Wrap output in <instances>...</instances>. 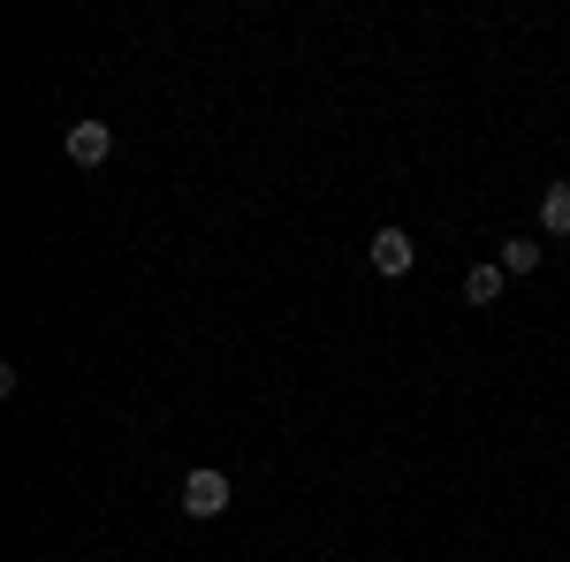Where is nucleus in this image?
Returning a JSON list of instances; mask_svg holds the SVG:
<instances>
[{"label": "nucleus", "instance_id": "1", "mask_svg": "<svg viewBox=\"0 0 570 562\" xmlns=\"http://www.w3.org/2000/svg\"><path fill=\"white\" fill-rule=\"evenodd\" d=\"M183 510H190V517H220V510H228V472L198 464V472L183 479Z\"/></svg>", "mask_w": 570, "mask_h": 562}, {"label": "nucleus", "instance_id": "2", "mask_svg": "<svg viewBox=\"0 0 570 562\" xmlns=\"http://www.w3.org/2000/svg\"><path fill=\"white\" fill-rule=\"evenodd\" d=\"M61 152H69L77 168H107V160H115V130H107V122H69Z\"/></svg>", "mask_w": 570, "mask_h": 562}, {"label": "nucleus", "instance_id": "3", "mask_svg": "<svg viewBox=\"0 0 570 562\" xmlns=\"http://www.w3.org/2000/svg\"><path fill=\"white\" fill-rule=\"evenodd\" d=\"M373 266L381 274H411V228H373Z\"/></svg>", "mask_w": 570, "mask_h": 562}, {"label": "nucleus", "instance_id": "4", "mask_svg": "<svg viewBox=\"0 0 570 562\" xmlns=\"http://www.w3.org/2000/svg\"><path fill=\"white\" fill-rule=\"evenodd\" d=\"M502 282H510L502 259H480L472 274H464V304H494V297H502Z\"/></svg>", "mask_w": 570, "mask_h": 562}, {"label": "nucleus", "instance_id": "5", "mask_svg": "<svg viewBox=\"0 0 570 562\" xmlns=\"http://www.w3.org/2000/svg\"><path fill=\"white\" fill-rule=\"evenodd\" d=\"M540 228L548 236H570V183H548L540 190Z\"/></svg>", "mask_w": 570, "mask_h": 562}, {"label": "nucleus", "instance_id": "6", "mask_svg": "<svg viewBox=\"0 0 570 562\" xmlns=\"http://www.w3.org/2000/svg\"><path fill=\"white\" fill-rule=\"evenodd\" d=\"M532 266H540V244L532 236H510L502 244V274H532Z\"/></svg>", "mask_w": 570, "mask_h": 562}]
</instances>
